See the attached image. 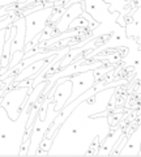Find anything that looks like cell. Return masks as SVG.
Returning <instances> with one entry per match:
<instances>
[{
	"label": "cell",
	"instance_id": "cell-10",
	"mask_svg": "<svg viewBox=\"0 0 141 157\" xmlns=\"http://www.w3.org/2000/svg\"><path fill=\"white\" fill-rule=\"evenodd\" d=\"M140 147H141V124L139 126L137 130H135L131 136L128 137L127 143L123 147V149L120 151V156L124 155H139L140 153Z\"/></svg>",
	"mask_w": 141,
	"mask_h": 157
},
{
	"label": "cell",
	"instance_id": "cell-8",
	"mask_svg": "<svg viewBox=\"0 0 141 157\" xmlns=\"http://www.w3.org/2000/svg\"><path fill=\"white\" fill-rule=\"evenodd\" d=\"M82 12H84V2H81V3L76 2V3H72L71 6H68L65 12L63 13V16L54 24L56 34H61V33L69 30L71 22L73 21L76 17L81 16Z\"/></svg>",
	"mask_w": 141,
	"mask_h": 157
},
{
	"label": "cell",
	"instance_id": "cell-11",
	"mask_svg": "<svg viewBox=\"0 0 141 157\" xmlns=\"http://www.w3.org/2000/svg\"><path fill=\"white\" fill-rule=\"evenodd\" d=\"M89 24H90L89 20L81 14V16L76 17L73 21L71 22L69 29H89Z\"/></svg>",
	"mask_w": 141,
	"mask_h": 157
},
{
	"label": "cell",
	"instance_id": "cell-15",
	"mask_svg": "<svg viewBox=\"0 0 141 157\" xmlns=\"http://www.w3.org/2000/svg\"><path fill=\"white\" fill-rule=\"evenodd\" d=\"M29 148H30V137H28V139L22 143L21 149H20V156H28Z\"/></svg>",
	"mask_w": 141,
	"mask_h": 157
},
{
	"label": "cell",
	"instance_id": "cell-14",
	"mask_svg": "<svg viewBox=\"0 0 141 157\" xmlns=\"http://www.w3.org/2000/svg\"><path fill=\"white\" fill-rule=\"evenodd\" d=\"M6 43V29L0 30V75H2V55H3V47Z\"/></svg>",
	"mask_w": 141,
	"mask_h": 157
},
{
	"label": "cell",
	"instance_id": "cell-1",
	"mask_svg": "<svg viewBox=\"0 0 141 157\" xmlns=\"http://www.w3.org/2000/svg\"><path fill=\"white\" fill-rule=\"evenodd\" d=\"M115 92V86L106 88L82 101L58 128L48 156H85L95 136L103 143L111 127L109 118L91 115L107 109Z\"/></svg>",
	"mask_w": 141,
	"mask_h": 157
},
{
	"label": "cell",
	"instance_id": "cell-7",
	"mask_svg": "<svg viewBox=\"0 0 141 157\" xmlns=\"http://www.w3.org/2000/svg\"><path fill=\"white\" fill-rule=\"evenodd\" d=\"M52 88L55 89L54 97H52V101L55 102V110L60 111L67 105L68 100H69L73 85H72V81L69 77H60L56 80Z\"/></svg>",
	"mask_w": 141,
	"mask_h": 157
},
{
	"label": "cell",
	"instance_id": "cell-5",
	"mask_svg": "<svg viewBox=\"0 0 141 157\" xmlns=\"http://www.w3.org/2000/svg\"><path fill=\"white\" fill-rule=\"evenodd\" d=\"M54 7H43L37 11H33L30 13L25 14V22H26V43L30 42L32 39L43 32V29L47 26L48 20H50Z\"/></svg>",
	"mask_w": 141,
	"mask_h": 157
},
{
	"label": "cell",
	"instance_id": "cell-3",
	"mask_svg": "<svg viewBox=\"0 0 141 157\" xmlns=\"http://www.w3.org/2000/svg\"><path fill=\"white\" fill-rule=\"evenodd\" d=\"M59 114V111L55 110V102L51 101L47 106V111H46V117L45 119H42L39 114H37L35 121L33 123V128H32V135H30V148H29V153L28 156H35L37 149L39 147L42 139L45 137L47 134L48 128L51 127L52 122L55 121V118Z\"/></svg>",
	"mask_w": 141,
	"mask_h": 157
},
{
	"label": "cell",
	"instance_id": "cell-13",
	"mask_svg": "<svg viewBox=\"0 0 141 157\" xmlns=\"http://www.w3.org/2000/svg\"><path fill=\"white\" fill-rule=\"evenodd\" d=\"M41 37H42V33H39V34H37L35 37H34L30 42H28L26 45H25V52H28V51H30V50H33V48H35L37 46H38V43L41 42Z\"/></svg>",
	"mask_w": 141,
	"mask_h": 157
},
{
	"label": "cell",
	"instance_id": "cell-2",
	"mask_svg": "<svg viewBox=\"0 0 141 157\" xmlns=\"http://www.w3.org/2000/svg\"><path fill=\"white\" fill-rule=\"evenodd\" d=\"M30 107L32 105L25 102L20 117L17 119H11L7 110L0 106V156H20Z\"/></svg>",
	"mask_w": 141,
	"mask_h": 157
},
{
	"label": "cell",
	"instance_id": "cell-16",
	"mask_svg": "<svg viewBox=\"0 0 141 157\" xmlns=\"http://www.w3.org/2000/svg\"><path fill=\"white\" fill-rule=\"evenodd\" d=\"M12 4H18V0H0V7H7Z\"/></svg>",
	"mask_w": 141,
	"mask_h": 157
},
{
	"label": "cell",
	"instance_id": "cell-9",
	"mask_svg": "<svg viewBox=\"0 0 141 157\" xmlns=\"http://www.w3.org/2000/svg\"><path fill=\"white\" fill-rule=\"evenodd\" d=\"M13 25L16 26L17 32L16 36L12 39V45H11V55L16 51H24L26 45V22H25V16L17 17L14 20Z\"/></svg>",
	"mask_w": 141,
	"mask_h": 157
},
{
	"label": "cell",
	"instance_id": "cell-6",
	"mask_svg": "<svg viewBox=\"0 0 141 157\" xmlns=\"http://www.w3.org/2000/svg\"><path fill=\"white\" fill-rule=\"evenodd\" d=\"M71 81H72V94L69 97L67 104H71L72 101H75L76 98H79L81 94H84L86 90H89L90 88H93L95 85V75H94V70H89L85 72H80L76 73L73 76H69Z\"/></svg>",
	"mask_w": 141,
	"mask_h": 157
},
{
	"label": "cell",
	"instance_id": "cell-4",
	"mask_svg": "<svg viewBox=\"0 0 141 157\" xmlns=\"http://www.w3.org/2000/svg\"><path fill=\"white\" fill-rule=\"evenodd\" d=\"M29 97V86H13L8 89L0 100V106L7 110L11 119H17L24 104Z\"/></svg>",
	"mask_w": 141,
	"mask_h": 157
},
{
	"label": "cell",
	"instance_id": "cell-12",
	"mask_svg": "<svg viewBox=\"0 0 141 157\" xmlns=\"http://www.w3.org/2000/svg\"><path fill=\"white\" fill-rule=\"evenodd\" d=\"M24 56H25V51H16V52H13L11 55V62H9L8 70H9V68H13L14 66H17L18 63H21Z\"/></svg>",
	"mask_w": 141,
	"mask_h": 157
}]
</instances>
